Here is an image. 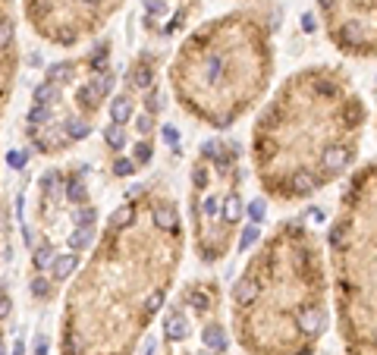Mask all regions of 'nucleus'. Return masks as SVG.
<instances>
[{
  "instance_id": "obj_1",
  "label": "nucleus",
  "mask_w": 377,
  "mask_h": 355,
  "mask_svg": "<svg viewBox=\"0 0 377 355\" xmlns=\"http://www.w3.org/2000/svg\"><path fill=\"white\" fill-rule=\"evenodd\" d=\"M185 223L161 176L135 185L104 217L89 261L69 277L60 355H135L176 286Z\"/></svg>"
},
{
  "instance_id": "obj_2",
  "label": "nucleus",
  "mask_w": 377,
  "mask_h": 355,
  "mask_svg": "<svg viewBox=\"0 0 377 355\" xmlns=\"http://www.w3.org/2000/svg\"><path fill=\"white\" fill-rule=\"evenodd\" d=\"M368 129V104L336 63H311L271 91L251 123V170L261 195L305 201L349 176Z\"/></svg>"
},
{
  "instance_id": "obj_3",
  "label": "nucleus",
  "mask_w": 377,
  "mask_h": 355,
  "mask_svg": "<svg viewBox=\"0 0 377 355\" xmlns=\"http://www.w3.org/2000/svg\"><path fill=\"white\" fill-rule=\"evenodd\" d=\"M229 330L245 355H315L330 330V277L318 233L280 220L229 289Z\"/></svg>"
},
{
  "instance_id": "obj_4",
  "label": "nucleus",
  "mask_w": 377,
  "mask_h": 355,
  "mask_svg": "<svg viewBox=\"0 0 377 355\" xmlns=\"http://www.w3.org/2000/svg\"><path fill=\"white\" fill-rule=\"evenodd\" d=\"M277 69L274 29L261 10H229L179 41L167 79L185 117L233 129L267 98Z\"/></svg>"
},
{
  "instance_id": "obj_5",
  "label": "nucleus",
  "mask_w": 377,
  "mask_h": 355,
  "mask_svg": "<svg viewBox=\"0 0 377 355\" xmlns=\"http://www.w3.org/2000/svg\"><path fill=\"white\" fill-rule=\"evenodd\" d=\"M327 277L346 355H377V167L355 163L327 233Z\"/></svg>"
},
{
  "instance_id": "obj_6",
  "label": "nucleus",
  "mask_w": 377,
  "mask_h": 355,
  "mask_svg": "<svg viewBox=\"0 0 377 355\" xmlns=\"http://www.w3.org/2000/svg\"><path fill=\"white\" fill-rule=\"evenodd\" d=\"M111 51V41H101L82 57L47 67L45 82L35 85L32 107L25 113V135L38 154L57 157L95 133L98 113L117 85Z\"/></svg>"
},
{
  "instance_id": "obj_7",
  "label": "nucleus",
  "mask_w": 377,
  "mask_h": 355,
  "mask_svg": "<svg viewBox=\"0 0 377 355\" xmlns=\"http://www.w3.org/2000/svg\"><path fill=\"white\" fill-rule=\"evenodd\" d=\"M242 145L233 139H205L189 163V229L201 264H217L236 249L245 220Z\"/></svg>"
},
{
  "instance_id": "obj_8",
  "label": "nucleus",
  "mask_w": 377,
  "mask_h": 355,
  "mask_svg": "<svg viewBox=\"0 0 377 355\" xmlns=\"http://www.w3.org/2000/svg\"><path fill=\"white\" fill-rule=\"evenodd\" d=\"M89 173V163H69V167H54L41 173L38 179V227L25 233L35 277L47 274L57 255L82 258V252H91L98 229H101V217H98V207L91 205Z\"/></svg>"
},
{
  "instance_id": "obj_9",
  "label": "nucleus",
  "mask_w": 377,
  "mask_h": 355,
  "mask_svg": "<svg viewBox=\"0 0 377 355\" xmlns=\"http://www.w3.org/2000/svg\"><path fill=\"white\" fill-rule=\"evenodd\" d=\"M157 318L163 355H227L229 327L223 318V289L211 277L183 283Z\"/></svg>"
},
{
  "instance_id": "obj_10",
  "label": "nucleus",
  "mask_w": 377,
  "mask_h": 355,
  "mask_svg": "<svg viewBox=\"0 0 377 355\" xmlns=\"http://www.w3.org/2000/svg\"><path fill=\"white\" fill-rule=\"evenodd\" d=\"M126 0H19L23 19L54 47H79L101 35Z\"/></svg>"
},
{
  "instance_id": "obj_11",
  "label": "nucleus",
  "mask_w": 377,
  "mask_h": 355,
  "mask_svg": "<svg viewBox=\"0 0 377 355\" xmlns=\"http://www.w3.org/2000/svg\"><path fill=\"white\" fill-rule=\"evenodd\" d=\"M377 0H318L321 25L330 45L355 60H371L377 51Z\"/></svg>"
},
{
  "instance_id": "obj_12",
  "label": "nucleus",
  "mask_w": 377,
  "mask_h": 355,
  "mask_svg": "<svg viewBox=\"0 0 377 355\" xmlns=\"http://www.w3.org/2000/svg\"><path fill=\"white\" fill-rule=\"evenodd\" d=\"M19 76V35H16V7L13 0H0V129L7 119L10 101Z\"/></svg>"
},
{
  "instance_id": "obj_13",
  "label": "nucleus",
  "mask_w": 377,
  "mask_h": 355,
  "mask_svg": "<svg viewBox=\"0 0 377 355\" xmlns=\"http://www.w3.org/2000/svg\"><path fill=\"white\" fill-rule=\"evenodd\" d=\"M155 85H157V63L148 51H141L139 57L129 63V69H126V91H129V95H145V91L155 89Z\"/></svg>"
},
{
  "instance_id": "obj_14",
  "label": "nucleus",
  "mask_w": 377,
  "mask_h": 355,
  "mask_svg": "<svg viewBox=\"0 0 377 355\" xmlns=\"http://www.w3.org/2000/svg\"><path fill=\"white\" fill-rule=\"evenodd\" d=\"M107 113H111V126H126V123H133V117H135V95L119 91V95L111 101Z\"/></svg>"
},
{
  "instance_id": "obj_15",
  "label": "nucleus",
  "mask_w": 377,
  "mask_h": 355,
  "mask_svg": "<svg viewBox=\"0 0 377 355\" xmlns=\"http://www.w3.org/2000/svg\"><path fill=\"white\" fill-rule=\"evenodd\" d=\"M129 161L135 163V170L148 167V163L155 161V141H151V139H139L133 145V157H129Z\"/></svg>"
},
{
  "instance_id": "obj_16",
  "label": "nucleus",
  "mask_w": 377,
  "mask_h": 355,
  "mask_svg": "<svg viewBox=\"0 0 377 355\" xmlns=\"http://www.w3.org/2000/svg\"><path fill=\"white\" fill-rule=\"evenodd\" d=\"M141 98H145V111H141V113H148V117H157V113H161L163 107H167V104H163V89H161V85L148 89Z\"/></svg>"
},
{
  "instance_id": "obj_17",
  "label": "nucleus",
  "mask_w": 377,
  "mask_h": 355,
  "mask_svg": "<svg viewBox=\"0 0 377 355\" xmlns=\"http://www.w3.org/2000/svg\"><path fill=\"white\" fill-rule=\"evenodd\" d=\"M29 289H32V296L41 299V302H51V299L57 296V286H54V283L47 280V277H35Z\"/></svg>"
},
{
  "instance_id": "obj_18",
  "label": "nucleus",
  "mask_w": 377,
  "mask_h": 355,
  "mask_svg": "<svg viewBox=\"0 0 377 355\" xmlns=\"http://www.w3.org/2000/svg\"><path fill=\"white\" fill-rule=\"evenodd\" d=\"M104 141H107V148H111L113 154H119V151L126 148V129L123 126H107L104 129Z\"/></svg>"
},
{
  "instance_id": "obj_19",
  "label": "nucleus",
  "mask_w": 377,
  "mask_h": 355,
  "mask_svg": "<svg viewBox=\"0 0 377 355\" xmlns=\"http://www.w3.org/2000/svg\"><path fill=\"white\" fill-rule=\"evenodd\" d=\"M113 179H126V176H133L135 173V163L129 161V157H123V154H113Z\"/></svg>"
},
{
  "instance_id": "obj_20",
  "label": "nucleus",
  "mask_w": 377,
  "mask_h": 355,
  "mask_svg": "<svg viewBox=\"0 0 377 355\" xmlns=\"http://www.w3.org/2000/svg\"><path fill=\"white\" fill-rule=\"evenodd\" d=\"M133 126H135V133L141 135V139H151V133H155V117H148V113H135L133 117Z\"/></svg>"
},
{
  "instance_id": "obj_21",
  "label": "nucleus",
  "mask_w": 377,
  "mask_h": 355,
  "mask_svg": "<svg viewBox=\"0 0 377 355\" xmlns=\"http://www.w3.org/2000/svg\"><path fill=\"white\" fill-rule=\"evenodd\" d=\"M255 239H258V227H255V223H249V227H242V229H239L236 249H239V252H245V249H249V245L255 242Z\"/></svg>"
},
{
  "instance_id": "obj_22",
  "label": "nucleus",
  "mask_w": 377,
  "mask_h": 355,
  "mask_svg": "<svg viewBox=\"0 0 377 355\" xmlns=\"http://www.w3.org/2000/svg\"><path fill=\"white\" fill-rule=\"evenodd\" d=\"M264 214H267V205H264V198H255V201H251V207H249V217H251V223L258 227V223L264 220Z\"/></svg>"
},
{
  "instance_id": "obj_23",
  "label": "nucleus",
  "mask_w": 377,
  "mask_h": 355,
  "mask_svg": "<svg viewBox=\"0 0 377 355\" xmlns=\"http://www.w3.org/2000/svg\"><path fill=\"white\" fill-rule=\"evenodd\" d=\"M7 161H10V167H13V170H23V167H25V161H29V157H25L23 151H13V154H10Z\"/></svg>"
},
{
  "instance_id": "obj_24",
  "label": "nucleus",
  "mask_w": 377,
  "mask_h": 355,
  "mask_svg": "<svg viewBox=\"0 0 377 355\" xmlns=\"http://www.w3.org/2000/svg\"><path fill=\"white\" fill-rule=\"evenodd\" d=\"M163 139L170 141V145H176V139H179V135H176V129H173V126H163Z\"/></svg>"
},
{
  "instance_id": "obj_25",
  "label": "nucleus",
  "mask_w": 377,
  "mask_h": 355,
  "mask_svg": "<svg viewBox=\"0 0 377 355\" xmlns=\"http://www.w3.org/2000/svg\"><path fill=\"white\" fill-rule=\"evenodd\" d=\"M47 352V340H45V336H38V340H35V355H45Z\"/></svg>"
},
{
  "instance_id": "obj_26",
  "label": "nucleus",
  "mask_w": 377,
  "mask_h": 355,
  "mask_svg": "<svg viewBox=\"0 0 377 355\" xmlns=\"http://www.w3.org/2000/svg\"><path fill=\"white\" fill-rule=\"evenodd\" d=\"M302 25H305V32H315V19H311V13L302 16Z\"/></svg>"
}]
</instances>
